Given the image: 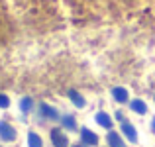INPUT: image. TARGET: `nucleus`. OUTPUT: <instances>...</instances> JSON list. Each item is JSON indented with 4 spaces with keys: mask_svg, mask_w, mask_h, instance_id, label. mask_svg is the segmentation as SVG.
<instances>
[{
    "mask_svg": "<svg viewBox=\"0 0 155 147\" xmlns=\"http://www.w3.org/2000/svg\"><path fill=\"white\" fill-rule=\"evenodd\" d=\"M73 147H81V145H73Z\"/></svg>",
    "mask_w": 155,
    "mask_h": 147,
    "instance_id": "dca6fc26",
    "label": "nucleus"
},
{
    "mask_svg": "<svg viewBox=\"0 0 155 147\" xmlns=\"http://www.w3.org/2000/svg\"><path fill=\"white\" fill-rule=\"evenodd\" d=\"M151 128H153V132H155V118H153V122H151Z\"/></svg>",
    "mask_w": 155,
    "mask_h": 147,
    "instance_id": "2eb2a0df",
    "label": "nucleus"
},
{
    "mask_svg": "<svg viewBox=\"0 0 155 147\" xmlns=\"http://www.w3.org/2000/svg\"><path fill=\"white\" fill-rule=\"evenodd\" d=\"M112 96L116 102H126L128 100V90L122 87H116V88H112Z\"/></svg>",
    "mask_w": 155,
    "mask_h": 147,
    "instance_id": "0eeeda50",
    "label": "nucleus"
},
{
    "mask_svg": "<svg viewBox=\"0 0 155 147\" xmlns=\"http://www.w3.org/2000/svg\"><path fill=\"white\" fill-rule=\"evenodd\" d=\"M61 124H63L65 129H77V124H75V118L73 116H63Z\"/></svg>",
    "mask_w": 155,
    "mask_h": 147,
    "instance_id": "f8f14e48",
    "label": "nucleus"
},
{
    "mask_svg": "<svg viewBox=\"0 0 155 147\" xmlns=\"http://www.w3.org/2000/svg\"><path fill=\"white\" fill-rule=\"evenodd\" d=\"M122 133H124V136L128 137V141H132V143H136V141H137L136 128H134L130 122H122Z\"/></svg>",
    "mask_w": 155,
    "mask_h": 147,
    "instance_id": "7ed1b4c3",
    "label": "nucleus"
},
{
    "mask_svg": "<svg viewBox=\"0 0 155 147\" xmlns=\"http://www.w3.org/2000/svg\"><path fill=\"white\" fill-rule=\"evenodd\" d=\"M41 116L49 118V120H55L57 118V110L51 108V106H47V104H41Z\"/></svg>",
    "mask_w": 155,
    "mask_h": 147,
    "instance_id": "9d476101",
    "label": "nucleus"
},
{
    "mask_svg": "<svg viewBox=\"0 0 155 147\" xmlns=\"http://www.w3.org/2000/svg\"><path fill=\"white\" fill-rule=\"evenodd\" d=\"M106 139H108V145H110V147H126V143L122 141V137L118 136L116 132H110Z\"/></svg>",
    "mask_w": 155,
    "mask_h": 147,
    "instance_id": "423d86ee",
    "label": "nucleus"
},
{
    "mask_svg": "<svg viewBox=\"0 0 155 147\" xmlns=\"http://www.w3.org/2000/svg\"><path fill=\"white\" fill-rule=\"evenodd\" d=\"M20 108H22V112H24V114L30 112V110L34 108V100H31V98H24V100L20 102Z\"/></svg>",
    "mask_w": 155,
    "mask_h": 147,
    "instance_id": "ddd939ff",
    "label": "nucleus"
},
{
    "mask_svg": "<svg viewBox=\"0 0 155 147\" xmlns=\"http://www.w3.org/2000/svg\"><path fill=\"white\" fill-rule=\"evenodd\" d=\"M132 110L136 114H145V112H147V106H145L143 100H134L132 102Z\"/></svg>",
    "mask_w": 155,
    "mask_h": 147,
    "instance_id": "9b49d317",
    "label": "nucleus"
},
{
    "mask_svg": "<svg viewBox=\"0 0 155 147\" xmlns=\"http://www.w3.org/2000/svg\"><path fill=\"white\" fill-rule=\"evenodd\" d=\"M28 145H30V147H43L41 137H39L35 132H30V133H28Z\"/></svg>",
    "mask_w": 155,
    "mask_h": 147,
    "instance_id": "6e6552de",
    "label": "nucleus"
},
{
    "mask_svg": "<svg viewBox=\"0 0 155 147\" xmlns=\"http://www.w3.org/2000/svg\"><path fill=\"white\" fill-rule=\"evenodd\" d=\"M81 139H83L84 145H96V143H98V137H96V133H92L91 129H87V128L81 129Z\"/></svg>",
    "mask_w": 155,
    "mask_h": 147,
    "instance_id": "20e7f679",
    "label": "nucleus"
},
{
    "mask_svg": "<svg viewBox=\"0 0 155 147\" xmlns=\"http://www.w3.org/2000/svg\"><path fill=\"white\" fill-rule=\"evenodd\" d=\"M10 106V100H8L6 94H0V108H8Z\"/></svg>",
    "mask_w": 155,
    "mask_h": 147,
    "instance_id": "4468645a",
    "label": "nucleus"
},
{
    "mask_svg": "<svg viewBox=\"0 0 155 147\" xmlns=\"http://www.w3.org/2000/svg\"><path fill=\"white\" fill-rule=\"evenodd\" d=\"M96 124L102 126V128H106V129H110V128H112V118H110V114L98 112V114H96Z\"/></svg>",
    "mask_w": 155,
    "mask_h": 147,
    "instance_id": "39448f33",
    "label": "nucleus"
},
{
    "mask_svg": "<svg viewBox=\"0 0 155 147\" xmlns=\"http://www.w3.org/2000/svg\"><path fill=\"white\" fill-rule=\"evenodd\" d=\"M69 98L73 100V104H75V106H79V108H84V98L81 96L77 90H71V92H69Z\"/></svg>",
    "mask_w": 155,
    "mask_h": 147,
    "instance_id": "1a4fd4ad",
    "label": "nucleus"
},
{
    "mask_svg": "<svg viewBox=\"0 0 155 147\" xmlns=\"http://www.w3.org/2000/svg\"><path fill=\"white\" fill-rule=\"evenodd\" d=\"M0 139H4V141H14L16 139V129L8 122H0Z\"/></svg>",
    "mask_w": 155,
    "mask_h": 147,
    "instance_id": "f257e3e1",
    "label": "nucleus"
},
{
    "mask_svg": "<svg viewBox=\"0 0 155 147\" xmlns=\"http://www.w3.org/2000/svg\"><path fill=\"white\" fill-rule=\"evenodd\" d=\"M51 143L55 147H67L69 145V139L61 129H51Z\"/></svg>",
    "mask_w": 155,
    "mask_h": 147,
    "instance_id": "f03ea898",
    "label": "nucleus"
}]
</instances>
